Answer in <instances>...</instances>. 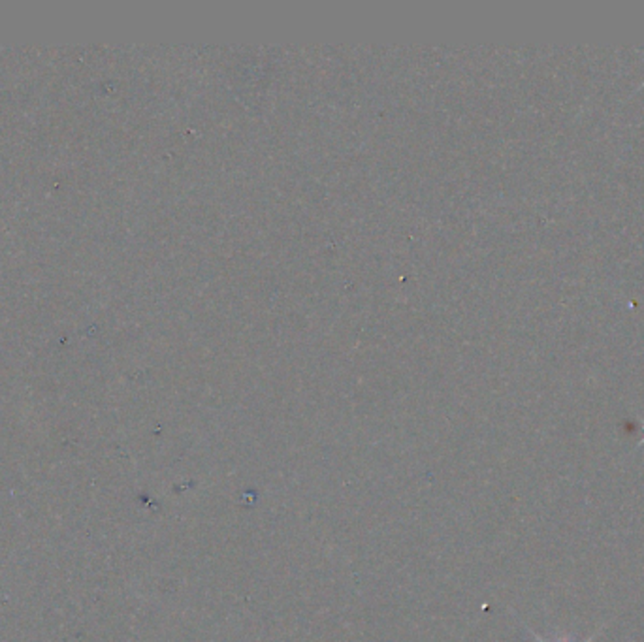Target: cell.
Instances as JSON below:
<instances>
[{
  "label": "cell",
  "instance_id": "cell-1",
  "mask_svg": "<svg viewBox=\"0 0 644 642\" xmlns=\"http://www.w3.org/2000/svg\"><path fill=\"white\" fill-rule=\"evenodd\" d=\"M530 633H532V635H534V637H535V640H537V642H549V640H546V638H543V637H541V635H537V633H535V631H532V629H530ZM597 635H599V631H597V633H595V635H594V637H592V638H588V640H587V642H594V638H595V637H597Z\"/></svg>",
  "mask_w": 644,
  "mask_h": 642
},
{
  "label": "cell",
  "instance_id": "cell-2",
  "mask_svg": "<svg viewBox=\"0 0 644 642\" xmlns=\"http://www.w3.org/2000/svg\"><path fill=\"white\" fill-rule=\"evenodd\" d=\"M639 444H644V439H642V441H640V443H639Z\"/></svg>",
  "mask_w": 644,
  "mask_h": 642
},
{
  "label": "cell",
  "instance_id": "cell-3",
  "mask_svg": "<svg viewBox=\"0 0 644 642\" xmlns=\"http://www.w3.org/2000/svg\"><path fill=\"white\" fill-rule=\"evenodd\" d=\"M640 87H644V82H642V85H640Z\"/></svg>",
  "mask_w": 644,
  "mask_h": 642
}]
</instances>
